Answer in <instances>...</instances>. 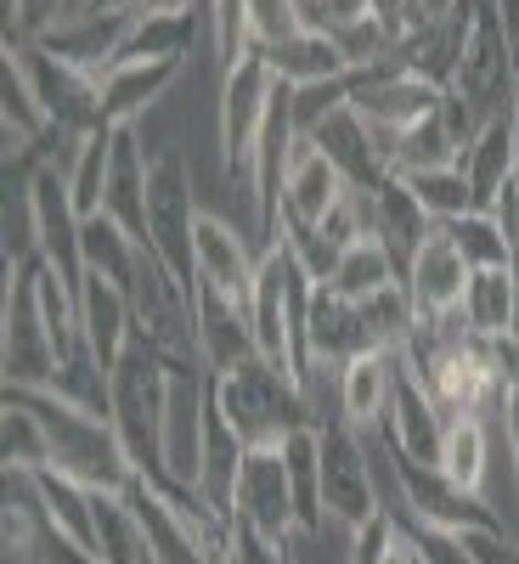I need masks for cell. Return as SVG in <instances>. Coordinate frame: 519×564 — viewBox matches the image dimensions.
<instances>
[{"instance_id":"74e56055","label":"cell","mask_w":519,"mask_h":564,"mask_svg":"<svg viewBox=\"0 0 519 564\" xmlns=\"http://www.w3.org/2000/svg\"><path fill=\"white\" fill-rule=\"evenodd\" d=\"M390 282H401V265H396V254H390L379 238H356V243L345 249V260H339L334 282H322V289H339L345 300H367V294L390 289Z\"/></svg>"},{"instance_id":"7bdbcfd3","label":"cell","mask_w":519,"mask_h":564,"mask_svg":"<svg viewBox=\"0 0 519 564\" xmlns=\"http://www.w3.org/2000/svg\"><path fill=\"white\" fill-rule=\"evenodd\" d=\"M407 542L418 547V564H475V547H468L463 531H446V525H423V520H407Z\"/></svg>"},{"instance_id":"ffe728a7","label":"cell","mask_w":519,"mask_h":564,"mask_svg":"<svg viewBox=\"0 0 519 564\" xmlns=\"http://www.w3.org/2000/svg\"><path fill=\"white\" fill-rule=\"evenodd\" d=\"M356 198H361V226H367V238H379V243L396 254L401 276H407L412 254H418L423 238L435 231V220L423 215V204L407 193V181H401V175H390L385 186H372V193H356Z\"/></svg>"},{"instance_id":"e575fe53","label":"cell","mask_w":519,"mask_h":564,"mask_svg":"<svg viewBox=\"0 0 519 564\" xmlns=\"http://www.w3.org/2000/svg\"><path fill=\"white\" fill-rule=\"evenodd\" d=\"M136 238L108 220V215H90L85 231H79V254H85V276H102L113 282V289H130V276H136Z\"/></svg>"},{"instance_id":"7a4b0ae2","label":"cell","mask_w":519,"mask_h":564,"mask_svg":"<svg viewBox=\"0 0 519 564\" xmlns=\"http://www.w3.org/2000/svg\"><path fill=\"white\" fill-rule=\"evenodd\" d=\"M34 417H40V430H45V446H52V463L45 468H63V475L85 480V486H97V491H125L136 480V468H130V452L113 430V417L102 412H85L74 401H63L57 390H12Z\"/></svg>"},{"instance_id":"2e32d148","label":"cell","mask_w":519,"mask_h":564,"mask_svg":"<svg viewBox=\"0 0 519 564\" xmlns=\"http://www.w3.org/2000/svg\"><path fill=\"white\" fill-rule=\"evenodd\" d=\"M238 520L260 525L277 542L300 536V513H294V486H289L282 446H249L244 475H238Z\"/></svg>"},{"instance_id":"4dcf8cb0","label":"cell","mask_w":519,"mask_h":564,"mask_svg":"<svg viewBox=\"0 0 519 564\" xmlns=\"http://www.w3.org/2000/svg\"><path fill=\"white\" fill-rule=\"evenodd\" d=\"M463 322L475 327L480 339H508L513 322H519V271L497 265V271H468V289H463Z\"/></svg>"},{"instance_id":"f6af8a7d","label":"cell","mask_w":519,"mask_h":564,"mask_svg":"<svg viewBox=\"0 0 519 564\" xmlns=\"http://www.w3.org/2000/svg\"><path fill=\"white\" fill-rule=\"evenodd\" d=\"M79 0H7V40H45Z\"/></svg>"},{"instance_id":"4316f807","label":"cell","mask_w":519,"mask_h":564,"mask_svg":"<svg viewBox=\"0 0 519 564\" xmlns=\"http://www.w3.org/2000/svg\"><path fill=\"white\" fill-rule=\"evenodd\" d=\"M367 350H372V334H367L361 300H345L339 289H316L311 294V361L345 367L350 356H367Z\"/></svg>"},{"instance_id":"f546056e","label":"cell","mask_w":519,"mask_h":564,"mask_svg":"<svg viewBox=\"0 0 519 564\" xmlns=\"http://www.w3.org/2000/svg\"><path fill=\"white\" fill-rule=\"evenodd\" d=\"M491 452H497V430L486 412H463L446 417V446H441V475L468 491V497H486V475H491Z\"/></svg>"},{"instance_id":"5bb4252c","label":"cell","mask_w":519,"mask_h":564,"mask_svg":"<svg viewBox=\"0 0 519 564\" xmlns=\"http://www.w3.org/2000/svg\"><path fill=\"white\" fill-rule=\"evenodd\" d=\"M193 260H198V282H204V289H220L226 300L249 305L266 249H260L255 231H238L231 220H220V215L204 209L198 215V231H193Z\"/></svg>"},{"instance_id":"7dc6e473","label":"cell","mask_w":519,"mask_h":564,"mask_svg":"<svg viewBox=\"0 0 519 564\" xmlns=\"http://www.w3.org/2000/svg\"><path fill=\"white\" fill-rule=\"evenodd\" d=\"M350 536H356V542H350V564H379V558L401 542V513H396V508H379V513H372L367 525H356Z\"/></svg>"},{"instance_id":"d590c367","label":"cell","mask_w":519,"mask_h":564,"mask_svg":"<svg viewBox=\"0 0 519 564\" xmlns=\"http://www.w3.org/2000/svg\"><path fill=\"white\" fill-rule=\"evenodd\" d=\"M379 153H385L390 175H412V170H441V164H457V141H452L446 119H441V113H430L423 124H412V130L390 135Z\"/></svg>"},{"instance_id":"3957f363","label":"cell","mask_w":519,"mask_h":564,"mask_svg":"<svg viewBox=\"0 0 519 564\" xmlns=\"http://www.w3.org/2000/svg\"><path fill=\"white\" fill-rule=\"evenodd\" d=\"M209 390H215V406L226 412V423L249 446H282L294 430H316L300 379L266 356L231 367V372H209Z\"/></svg>"},{"instance_id":"d6986e66","label":"cell","mask_w":519,"mask_h":564,"mask_svg":"<svg viewBox=\"0 0 519 564\" xmlns=\"http://www.w3.org/2000/svg\"><path fill=\"white\" fill-rule=\"evenodd\" d=\"M407 294L418 305V322H435V316H452L463 305V289H468V260L457 254V243L446 238V226H435L423 249L412 254L407 265Z\"/></svg>"},{"instance_id":"836d02e7","label":"cell","mask_w":519,"mask_h":564,"mask_svg":"<svg viewBox=\"0 0 519 564\" xmlns=\"http://www.w3.org/2000/svg\"><path fill=\"white\" fill-rule=\"evenodd\" d=\"M282 463H289L300 536H311V531L327 525V508H322V441H316V430H294L289 441H282Z\"/></svg>"},{"instance_id":"4fadbf2b","label":"cell","mask_w":519,"mask_h":564,"mask_svg":"<svg viewBox=\"0 0 519 564\" xmlns=\"http://www.w3.org/2000/svg\"><path fill=\"white\" fill-rule=\"evenodd\" d=\"M198 491H186V497H170L164 486L153 480H130L125 486V502L136 513V525H141V547H148L159 564H209V547L198 536V525L186 520V502H193Z\"/></svg>"},{"instance_id":"f907efd6","label":"cell","mask_w":519,"mask_h":564,"mask_svg":"<svg viewBox=\"0 0 519 564\" xmlns=\"http://www.w3.org/2000/svg\"><path fill=\"white\" fill-rule=\"evenodd\" d=\"M497 18L508 23V34L519 40V0H497Z\"/></svg>"},{"instance_id":"5b68a950","label":"cell","mask_w":519,"mask_h":564,"mask_svg":"<svg viewBox=\"0 0 519 564\" xmlns=\"http://www.w3.org/2000/svg\"><path fill=\"white\" fill-rule=\"evenodd\" d=\"M7 57L23 68V79L34 90V102L45 113V135H97V130H108L97 74L74 68L68 57H57L52 45H40V40H7Z\"/></svg>"},{"instance_id":"277c9868","label":"cell","mask_w":519,"mask_h":564,"mask_svg":"<svg viewBox=\"0 0 519 564\" xmlns=\"http://www.w3.org/2000/svg\"><path fill=\"white\" fill-rule=\"evenodd\" d=\"M125 294H130V316H136V339H148L170 367H204L193 289L153 254V243L136 249V276Z\"/></svg>"},{"instance_id":"d4e9b609","label":"cell","mask_w":519,"mask_h":564,"mask_svg":"<svg viewBox=\"0 0 519 564\" xmlns=\"http://www.w3.org/2000/svg\"><path fill=\"white\" fill-rule=\"evenodd\" d=\"M148 148H141L136 124L113 130V164H108V193H102V215L119 220L136 243H148Z\"/></svg>"},{"instance_id":"d6a6232c","label":"cell","mask_w":519,"mask_h":564,"mask_svg":"<svg viewBox=\"0 0 519 564\" xmlns=\"http://www.w3.org/2000/svg\"><path fill=\"white\" fill-rule=\"evenodd\" d=\"M266 57V68H271V79H282V85H322V79H345L350 74V63H345V52L327 34H316V29H305V34H294V40H282V45H271V52H260Z\"/></svg>"},{"instance_id":"f5cc1de1","label":"cell","mask_w":519,"mask_h":564,"mask_svg":"<svg viewBox=\"0 0 519 564\" xmlns=\"http://www.w3.org/2000/svg\"><path fill=\"white\" fill-rule=\"evenodd\" d=\"M45 564H52V558H45Z\"/></svg>"},{"instance_id":"f1b7e54d","label":"cell","mask_w":519,"mask_h":564,"mask_svg":"<svg viewBox=\"0 0 519 564\" xmlns=\"http://www.w3.org/2000/svg\"><path fill=\"white\" fill-rule=\"evenodd\" d=\"M79 334H85L90 350H97V361L113 372V361H119L125 345L136 339L130 294L113 289V282H102V276H85V282H79Z\"/></svg>"},{"instance_id":"7c38bea8","label":"cell","mask_w":519,"mask_h":564,"mask_svg":"<svg viewBox=\"0 0 519 564\" xmlns=\"http://www.w3.org/2000/svg\"><path fill=\"white\" fill-rule=\"evenodd\" d=\"M441 102H446V90L430 85V79H418V74H407L396 57L350 74V108L367 119L372 135H379V148H385L390 135L423 124L430 113H441Z\"/></svg>"},{"instance_id":"60d3db41","label":"cell","mask_w":519,"mask_h":564,"mask_svg":"<svg viewBox=\"0 0 519 564\" xmlns=\"http://www.w3.org/2000/svg\"><path fill=\"white\" fill-rule=\"evenodd\" d=\"M0 446H7V468H45L52 463L40 417L18 395H0Z\"/></svg>"},{"instance_id":"ee69618b","label":"cell","mask_w":519,"mask_h":564,"mask_svg":"<svg viewBox=\"0 0 519 564\" xmlns=\"http://www.w3.org/2000/svg\"><path fill=\"white\" fill-rule=\"evenodd\" d=\"M226 558H231V564H294V542H277V536H266L260 525H249V520H238V513H231Z\"/></svg>"},{"instance_id":"b9f144b4","label":"cell","mask_w":519,"mask_h":564,"mask_svg":"<svg viewBox=\"0 0 519 564\" xmlns=\"http://www.w3.org/2000/svg\"><path fill=\"white\" fill-rule=\"evenodd\" d=\"M311 23L300 12V0H249V7H244V45H249V52H271V45L294 40Z\"/></svg>"},{"instance_id":"8992f818","label":"cell","mask_w":519,"mask_h":564,"mask_svg":"<svg viewBox=\"0 0 519 564\" xmlns=\"http://www.w3.org/2000/svg\"><path fill=\"white\" fill-rule=\"evenodd\" d=\"M446 90L463 97L480 124L519 108V52H513L508 23L497 18V0H475V23H468L463 57H457V74Z\"/></svg>"},{"instance_id":"8fae6325","label":"cell","mask_w":519,"mask_h":564,"mask_svg":"<svg viewBox=\"0 0 519 564\" xmlns=\"http://www.w3.org/2000/svg\"><path fill=\"white\" fill-rule=\"evenodd\" d=\"M322 508L339 525H367L385 508L379 497V475H372V435L350 430V423H322Z\"/></svg>"},{"instance_id":"ac0fdd59","label":"cell","mask_w":519,"mask_h":564,"mask_svg":"<svg viewBox=\"0 0 519 564\" xmlns=\"http://www.w3.org/2000/svg\"><path fill=\"white\" fill-rule=\"evenodd\" d=\"M379 441L396 446L401 457H418V463H441V446H446V412L435 406L430 390L418 384V372L407 367V356H401V379H396L390 417L379 423Z\"/></svg>"},{"instance_id":"9a60e30c","label":"cell","mask_w":519,"mask_h":564,"mask_svg":"<svg viewBox=\"0 0 519 564\" xmlns=\"http://www.w3.org/2000/svg\"><path fill=\"white\" fill-rule=\"evenodd\" d=\"M204 412H209V372L204 367H170L164 475L175 486H193V491H198V457H204Z\"/></svg>"},{"instance_id":"484cf974","label":"cell","mask_w":519,"mask_h":564,"mask_svg":"<svg viewBox=\"0 0 519 564\" xmlns=\"http://www.w3.org/2000/svg\"><path fill=\"white\" fill-rule=\"evenodd\" d=\"M130 23H136V12H74V18H63L52 34H45L40 45H52L57 57H68L85 74H108L119 63V45H125Z\"/></svg>"},{"instance_id":"f35d334b","label":"cell","mask_w":519,"mask_h":564,"mask_svg":"<svg viewBox=\"0 0 519 564\" xmlns=\"http://www.w3.org/2000/svg\"><path fill=\"white\" fill-rule=\"evenodd\" d=\"M401 181H407V193L423 204V215H430L435 226H446V220H457V215L475 209V193H468V181H463V170H457V164H441V170H412V175H401Z\"/></svg>"},{"instance_id":"e0dca14e","label":"cell","mask_w":519,"mask_h":564,"mask_svg":"<svg viewBox=\"0 0 519 564\" xmlns=\"http://www.w3.org/2000/svg\"><path fill=\"white\" fill-rule=\"evenodd\" d=\"M345 198H350V181L327 164V153L311 135H300L289 181H282V238H289V231H305V226H322Z\"/></svg>"},{"instance_id":"cb8c5ba5","label":"cell","mask_w":519,"mask_h":564,"mask_svg":"<svg viewBox=\"0 0 519 564\" xmlns=\"http://www.w3.org/2000/svg\"><path fill=\"white\" fill-rule=\"evenodd\" d=\"M311 141L327 153V164L350 181V193H372V186L390 181V164H385V153H379V135L367 130V119H361L350 102H345L339 113H327V119L311 130Z\"/></svg>"},{"instance_id":"bcb514c9","label":"cell","mask_w":519,"mask_h":564,"mask_svg":"<svg viewBox=\"0 0 519 564\" xmlns=\"http://www.w3.org/2000/svg\"><path fill=\"white\" fill-rule=\"evenodd\" d=\"M350 102V74L345 79H322V85H300L294 90V124H300V135H311L327 113H339Z\"/></svg>"},{"instance_id":"9c48e42d","label":"cell","mask_w":519,"mask_h":564,"mask_svg":"<svg viewBox=\"0 0 519 564\" xmlns=\"http://www.w3.org/2000/svg\"><path fill=\"white\" fill-rule=\"evenodd\" d=\"M372 441H379V430H372ZM379 452H385V463H390V480H396V491H401V513H407V520L446 525V531H497V525H508L486 497L457 491V486L441 475V463L401 457V452L385 446V441H379Z\"/></svg>"},{"instance_id":"ba28073f","label":"cell","mask_w":519,"mask_h":564,"mask_svg":"<svg viewBox=\"0 0 519 564\" xmlns=\"http://www.w3.org/2000/svg\"><path fill=\"white\" fill-rule=\"evenodd\" d=\"M277 97V79L266 68L260 52H249L244 63H231L220 74V102H215V130H220V170L226 181H244L249 186V164H255V141L266 130Z\"/></svg>"},{"instance_id":"83f0119b","label":"cell","mask_w":519,"mask_h":564,"mask_svg":"<svg viewBox=\"0 0 519 564\" xmlns=\"http://www.w3.org/2000/svg\"><path fill=\"white\" fill-rule=\"evenodd\" d=\"M181 68H186L181 57H170V63H113L108 74H97V85H102V119L113 130L136 124L181 79Z\"/></svg>"},{"instance_id":"8d00e7d4","label":"cell","mask_w":519,"mask_h":564,"mask_svg":"<svg viewBox=\"0 0 519 564\" xmlns=\"http://www.w3.org/2000/svg\"><path fill=\"white\" fill-rule=\"evenodd\" d=\"M446 238L457 243V254L468 260V271H497V265H513V238L508 226L491 215V209H468L457 220H446Z\"/></svg>"},{"instance_id":"44dd1931","label":"cell","mask_w":519,"mask_h":564,"mask_svg":"<svg viewBox=\"0 0 519 564\" xmlns=\"http://www.w3.org/2000/svg\"><path fill=\"white\" fill-rule=\"evenodd\" d=\"M457 170L468 181V193H475V209H497L502 186L519 175V108L486 119L480 135L457 153Z\"/></svg>"},{"instance_id":"603a6c76","label":"cell","mask_w":519,"mask_h":564,"mask_svg":"<svg viewBox=\"0 0 519 564\" xmlns=\"http://www.w3.org/2000/svg\"><path fill=\"white\" fill-rule=\"evenodd\" d=\"M396 379H401V350H367V356H350L339 367V423L372 435L379 423L390 417V401H396Z\"/></svg>"},{"instance_id":"ab89813d","label":"cell","mask_w":519,"mask_h":564,"mask_svg":"<svg viewBox=\"0 0 519 564\" xmlns=\"http://www.w3.org/2000/svg\"><path fill=\"white\" fill-rule=\"evenodd\" d=\"M108 164H113V124L97 130V135H85V148L68 170V193H74V209L90 220V215H102V193H108Z\"/></svg>"},{"instance_id":"52a82bcc","label":"cell","mask_w":519,"mask_h":564,"mask_svg":"<svg viewBox=\"0 0 519 564\" xmlns=\"http://www.w3.org/2000/svg\"><path fill=\"white\" fill-rule=\"evenodd\" d=\"M198 215L204 209L193 204V170H186L181 148H159L148 164V243L186 289H198V260H193Z\"/></svg>"},{"instance_id":"681fc988","label":"cell","mask_w":519,"mask_h":564,"mask_svg":"<svg viewBox=\"0 0 519 564\" xmlns=\"http://www.w3.org/2000/svg\"><path fill=\"white\" fill-rule=\"evenodd\" d=\"M153 0H79L74 12H148Z\"/></svg>"},{"instance_id":"7402d4cb","label":"cell","mask_w":519,"mask_h":564,"mask_svg":"<svg viewBox=\"0 0 519 564\" xmlns=\"http://www.w3.org/2000/svg\"><path fill=\"white\" fill-rule=\"evenodd\" d=\"M193 305H198V356H204V372H231L260 356V339H255V322H249V305L226 300L220 289H193Z\"/></svg>"},{"instance_id":"816d5d0a","label":"cell","mask_w":519,"mask_h":564,"mask_svg":"<svg viewBox=\"0 0 519 564\" xmlns=\"http://www.w3.org/2000/svg\"><path fill=\"white\" fill-rule=\"evenodd\" d=\"M141 564H159V558H153V553H148V547H141Z\"/></svg>"},{"instance_id":"1f68e13d","label":"cell","mask_w":519,"mask_h":564,"mask_svg":"<svg viewBox=\"0 0 519 564\" xmlns=\"http://www.w3.org/2000/svg\"><path fill=\"white\" fill-rule=\"evenodd\" d=\"M193 40H204L193 12H159V7H148V12H136V23H130V34L119 45V63H170V57L186 63Z\"/></svg>"},{"instance_id":"c3c4849f","label":"cell","mask_w":519,"mask_h":564,"mask_svg":"<svg viewBox=\"0 0 519 564\" xmlns=\"http://www.w3.org/2000/svg\"><path fill=\"white\" fill-rule=\"evenodd\" d=\"M463 536H468V547H475V564H519V542H513L508 525H497V531H463Z\"/></svg>"},{"instance_id":"6da1fadb","label":"cell","mask_w":519,"mask_h":564,"mask_svg":"<svg viewBox=\"0 0 519 564\" xmlns=\"http://www.w3.org/2000/svg\"><path fill=\"white\" fill-rule=\"evenodd\" d=\"M108 417H113V430L130 452V468L141 480H153L164 486L170 497H186L193 486H175L164 475V406H170V361L148 345V339H130L125 356L113 361L108 372Z\"/></svg>"},{"instance_id":"30bf717a","label":"cell","mask_w":519,"mask_h":564,"mask_svg":"<svg viewBox=\"0 0 519 564\" xmlns=\"http://www.w3.org/2000/svg\"><path fill=\"white\" fill-rule=\"evenodd\" d=\"M0 372L12 390H40L57 372V345L52 327L40 311V289H34V260L7 265V339H0Z\"/></svg>"}]
</instances>
